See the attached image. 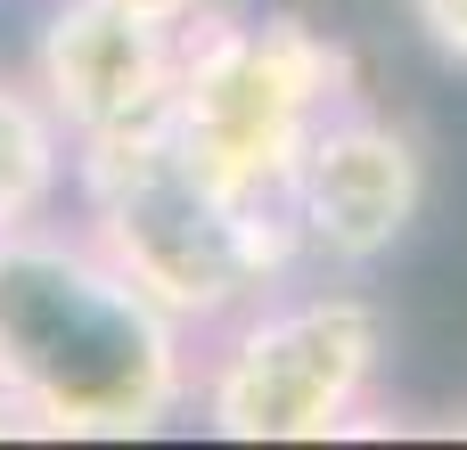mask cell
<instances>
[{
  "mask_svg": "<svg viewBox=\"0 0 467 450\" xmlns=\"http://www.w3.org/2000/svg\"><path fill=\"white\" fill-rule=\"evenodd\" d=\"M74 197L82 238L189 336H213L304 262L279 197L213 180L164 123L74 148Z\"/></svg>",
  "mask_w": 467,
  "mask_h": 450,
  "instance_id": "2",
  "label": "cell"
},
{
  "mask_svg": "<svg viewBox=\"0 0 467 450\" xmlns=\"http://www.w3.org/2000/svg\"><path fill=\"white\" fill-rule=\"evenodd\" d=\"M172 74H181V25L107 8V0H57L41 16L33 90L49 98V115L66 123L74 148L164 123Z\"/></svg>",
  "mask_w": 467,
  "mask_h": 450,
  "instance_id": "6",
  "label": "cell"
},
{
  "mask_svg": "<svg viewBox=\"0 0 467 450\" xmlns=\"http://www.w3.org/2000/svg\"><path fill=\"white\" fill-rule=\"evenodd\" d=\"M386 377V312L345 287H271L197 353L189 410L222 443H337L369 418Z\"/></svg>",
  "mask_w": 467,
  "mask_h": 450,
  "instance_id": "4",
  "label": "cell"
},
{
  "mask_svg": "<svg viewBox=\"0 0 467 450\" xmlns=\"http://www.w3.org/2000/svg\"><path fill=\"white\" fill-rule=\"evenodd\" d=\"M353 98V49L296 8H205L181 25L164 131L230 189L279 197L328 107Z\"/></svg>",
  "mask_w": 467,
  "mask_h": 450,
  "instance_id": "3",
  "label": "cell"
},
{
  "mask_svg": "<svg viewBox=\"0 0 467 450\" xmlns=\"http://www.w3.org/2000/svg\"><path fill=\"white\" fill-rule=\"evenodd\" d=\"M197 394V336L164 320L82 221L0 238V402L25 443H140Z\"/></svg>",
  "mask_w": 467,
  "mask_h": 450,
  "instance_id": "1",
  "label": "cell"
},
{
  "mask_svg": "<svg viewBox=\"0 0 467 450\" xmlns=\"http://www.w3.org/2000/svg\"><path fill=\"white\" fill-rule=\"evenodd\" d=\"M427 205V148L410 123L378 115L369 98H345L320 115V131L304 139L279 213L296 230V246L328 271H369L386 262L410 221Z\"/></svg>",
  "mask_w": 467,
  "mask_h": 450,
  "instance_id": "5",
  "label": "cell"
},
{
  "mask_svg": "<svg viewBox=\"0 0 467 450\" xmlns=\"http://www.w3.org/2000/svg\"><path fill=\"white\" fill-rule=\"evenodd\" d=\"M107 8H131V16H156V25H189V16H205L213 0H107Z\"/></svg>",
  "mask_w": 467,
  "mask_h": 450,
  "instance_id": "9",
  "label": "cell"
},
{
  "mask_svg": "<svg viewBox=\"0 0 467 450\" xmlns=\"http://www.w3.org/2000/svg\"><path fill=\"white\" fill-rule=\"evenodd\" d=\"M410 25L451 74H467V0H410Z\"/></svg>",
  "mask_w": 467,
  "mask_h": 450,
  "instance_id": "8",
  "label": "cell"
},
{
  "mask_svg": "<svg viewBox=\"0 0 467 450\" xmlns=\"http://www.w3.org/2000/svg\"><path fill=\"white\" fill-rule=\"evenodd\" d=\"M74 180V139L33 90V74H0V238L57 221V197Z\"/></svg>",
  "mask_w": 467,
  "mask_h": 450,
  "instance_id": "7",
  "label": "cell"
}]
</instances>
